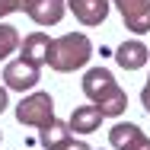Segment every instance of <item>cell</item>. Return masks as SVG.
<instances>
[{
	"mask_svg": "<svg viewBox=\"0 0 150 150\" xmlns=\"http://www.w3.org/2000/svg\"><path fill=\"white\" fill-rule=\"evenodd\" d=\"M83 93L105 118H118L128 109V93L118 86V80L105 67H90L83 74Z\"/></svg>",
	"mask_w": 150,
	"mask_h": 150,
	"instance_id": "obj_1",
	"label": "cell"
},
{
	"mask_svg": "<svg viewBox=\"0 0 150 150\" xmlns=\"http://www.w3.org/2000/svg\"><path fill=\"white\" fill-rule=\"evenodd\" d=\"M102 112L96 109V105H77L74 112H70V131L74 134H93V131H99V125H102Z\"/></svg>",
	"mask_w": 150,
	"mask_h": 150,
	"instance_id": "obj_10",
	"label": "cell"
},
{
	"mask_svg": "<svg viewBox=\"0 0 150 150\" xmlns=\"http://www.w3.org/2000/svg\"><path fill=\"white\" fill-rule=\"evenodd\" d=\"M118 6L125 29H131L134 35H147L150 32V0H112Z\"/></svg>",
	"mask_w": 150,
	"mask_h": 150,
	"instance_id": "obj_5",
	"label": "cell"
},
{
	"mask_svg": "<svg viewBox=\"0 0 150 150\" xmlns=\"http://www.w3.org/2000/svg\"><path fill=\"white\" fill-rule=\"evenodd\" d=\"M19 45H23V38H19L16 26L0 23V61H6L10 54H16V48H19Z\"/></svg>",
	"mask_w": 150,
	"mask_h": 150,
	"instance_id": "obj_13",
	"label": "cell"
},
{
	"mask_svg": "<svg viewBox=\"0 0 150 150\" xmlns=\"http://www.w3.org/2000/svg\"><path fill=\"white\" fill-rule=\"evenodd\" d=\"M141 105L147 109V115H150V80L144 83V90H141Z\"/></svg>",
	"mask_w": 150,
	"mask_h": 150,
	"instance_id": "obj_16",
	"label": "cell"
},
{
	"mask_svg": "<svg viewBox=\"0 0 150 150\" xmlns=\"http://www.w3.org/2000/svg\"><path fill=\"white\" fill-rule=\"evenodd\" d=\"M6 105H10V90L0 86V112H6Z\"/></svg>",
	"mask_w": 150,
	"mask_h": 150,
	"instance_id": "obj_17",
	"label": "cell"
},
{
	"mask_svg": "<svg viewBox=\"0 0 150 150\" xmlns=\"http://www.w3.org/2000/svg\"><path fill=\"white\" fill-rule=\"evenodd\" d=\"M38 80H42V67H38V64H32V61H26L23 54L3 67V86H6V90L29 93V90H35V83H38Z\"/></svg>",
	"mask_w": 150,
	"mask_h": 150,
	"instance_id": "obj_4",
	"label": "cell"
},
{
	"mask_svg": "<svg viewBox=\"0 0 150 150\" xmlns=\"http://www.w3.org/2000/svg\"><path fill=\"white\" fill-rule=\"evenodd\" d=\"M109 144L115 150H150V137L141 131V125L118 121V125L109 131Z\"/></svg>",
	"mask_w": 150,
	"mask_h": 150,
	"instance_id": "obj_6",
	"label": "cell"
},
{
	"mask_svg": "<svg viewBox=\"0 0 150 150\" xmlns=\"http://www.w3.org/2000/svg\"><path fill=\"white\" fill-rule=\"evenodd\" d=\"M67 10L83 26H99L109 16V0H67Z\"/></svg>",
	"mask_w": 150,
	"mask_h": 150,
	"instance_id": "obj_8",
	"label": "cell"
},
{
	"mask_svg": "<svg viewBox=\"0 0 150 150\" xmlns=\"http://www.w3.org/2000/svg\"><path fill=\"white\" fill-rule=\"evenodd\" d=\"M54 150H93V147L86 144V141H74V134H70V137H67L61 147H54Z\"/></svg>",
	"mask_w": 150,
	"mask_h": 150,
	"instance_id": "obj_15",
	"label": "cell"
},
{
	"mask_svg": "<svg viewBox=\"0 0 150 150\" xmlns=\"http://www.w3.org/2000/svg\"><path fill=\"white\" fill-rule=\"evenodd\" d=\"M90 58H93V42L83 32H64L58 38H51V45H48V67L58 74L80 70L90 64Z\"/></svg>",
	"mask_w": 150,
	"mask_h": 150,
	"instance_id": "obj_2",
	"label": "cell"
},
{
	"mask_svg": "<svg viewBox=\"0 0 150 150\" xmlns=\"http://www.w3.org/2000/svg\"><path fill=\"white\" fill-rule=\"evenodd\" d=\"M67 13V0H29L26 16L35 26H58Z\"/></svg>",
	"mask_w": 150,
	"mask_h": 150,
	"instance_id": "obj_7",
	"label": "cell"
},
{
	"mask_svg": "<svg viewBox=\"0 0 150 150\" xmlns=\"http://www.w3.org/2000/svg\"><path fill=\"white\" fill-rule=\"evenodd\" d=\"M0 141H3V134H0Z\"/></svg>",
	"mask_w": 150,
	"mask_h": 150,
	"instance_id": "obj_18",
	"label": "cell"
},
{
	"mask_svg": "<svg viewBox=\"0 0 150 150\" xmlns=\"http://www.w3.org/2000/svg\"><path fill=\"white\" fill-rule=\"evenodd\" d=\"M48 45H51V38L45 35V32H29L26 38H23V58L32 61V64H48Z\"/></svg>",
	"mask_w": 150,
	"mask_h": 150,
	"instance_id": "obj_11",
	"label": "cell"
},
{
	"mask_svg": "<svg viewBox=\"0 0 150 150\" xmlns=\"http://www.w3.org/2000/svg\"><path fill=\"white\" fill-rule=\"evenodd\" d=\"M115 61H118L121 70H141V67L150 61V51H147L144 42L131 38V42H121L118 48H115Z\"/></svg>",
	"mask_w": 150,
	"mask_h": 150,
	"instance_id": "obj_9",
	"label": "cell"
},
{
	"mask_svg": "<svg viewBox=\"0 0 150 150\" xmlns=\"http://www.w3.org/2000/svg\"><path fill=\"white\" fill-rule=\"evenodd\" d=\"M42 134H38V141L45 144V150H54V147H61L74 131H70V125L67 121H61V118H54L51 125H45V128H38Z\"/></svg>",
	"mask_w": 150,
	"mask_h": 150,
	"instance_id": "obj_12",
	"label": "cell"
},
{
	"mask_svg": "<svg viewBox=\"0 0 150 150\" xmlns=\"http://www.w3.org/2000/svg\"><path fill=\"white\" fill-rule=\"evenodd\" d=\"M26 3L29 0H0V19L10 13H26Z\"/></svg>",
	"mask_w": 150,
	"mask_h": 150,
	"instance_id": "obj_14",
	"label": "cell"
},
{
	"mask_svg": "<svg viewBox=\"0 0 150 150\" xmlns=\"http://www.w3.org/2000/svg\"><path fill=\"white\" fill-rule=\"evenodd\" d=\"M58 118L54 115V99L51 93H29L19 99L16 105V121L19 125H32V128H45Z\"/></svg>",
	"mask_w": 150,
	"mask_h": 150,
	"instance_id": "obj_3",
	"label": "cell"
}]
</instances>
